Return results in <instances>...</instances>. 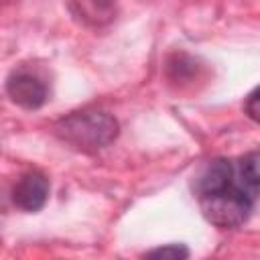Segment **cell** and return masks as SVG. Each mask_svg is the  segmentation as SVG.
<instances>
[{"mask_svg":"<svg viewBox=\"0 0 260 260\" xmlns=\"http://www.w3.org/2000/svg\"><path fill=\"white\" fill-rule=\"evenodd\" d=\"M258 191L260 175L256 150L238 158L209 160L193 183V193L203 217L221 230L240 228L250 219Z\"/></svg>","mask_w":260,"mask_h":260,"instance_id":"obj_1","label":"cell"},{"mask_svg":"<svg viewBox=\"0 0 260 260\" xmlns=\"http://www.w3.org/2000/svg\"><path fill=\"white\" fill-rule=\"evenodd\" d=\"M49 191H51V185H49L47 175L32 169L20 175V179L12 187V203L20 211L37 213L45 207L49 199Z\"/></svg>","mask_w":260,"mask_h":260,"instance_id":"obj_4","label":"cell"},{"mask_svg":"<svg viewBox=\"0 0 260 260\" xmlns=\"http://www.w3.org/2000/svg\"><path fill=\"white\" fill-rule=\"evenodd\" d=\"M53 132L61 142L69 144L71 148L85 154H93L104 150L118 138L120 124L110 112L87 108L71 112L57 120Z\"/></svg>","mask_w":260,"mask_h":260,"instance_id":"obj_2","label":"cell"},{"mask_svg":"<svg viewBox=\"0 0 260 260\" xmlns=\"http://www.w3.org/2000/svg\"><path fill=\"white\" fill-rule=\"evenodd\" d=\"M6 93L22 110H39L49 100L45 79L30 69H14L6 77Z\"/></svg>","mask_w":260,"mask_h":260,"instance_id":"obj_3","label":"cell"},{"mask_svg":"<svg viewBox=\"0 0 260 260\" xmlns=\"http://www.w3.org/2000/svg\"><path fill=\"white\" fill-rule=\"evenodd\" d=\"M69 14L87 28H104L118 16L116 0H67Z\"/></svg>","mask_w":260,"mask_h":260,"instance_id":"obj_5","label":"cell"},{"mask_svg":"<svg viewBox=\"0 0 260 260\" xmlns=\"http://www.w3.org/2000/svg\"><path fill=\"white\" fill-rule=\"evenodd\" d=\"M144 256L148 258H173V260H181L189 256V248L185 244H167V246H158L148 250Z\"/></svg>","mask_w":260,"mask_h":260,"instance_id":"obj_6","label":"cell"},{"mask_svg":"<svg viewBox=\"0 0 260 260\" xmlns=\"http://www.w3.org/2000/svg\"><path fill=\"white\" fill-rule=\"evenodd\" d=\"M244 112L252 122H258V87H254L246 98H244Z\"/></svg>","mask_w":260,"mask_h":260,"instance_id":"obj_7","label":"cell"}]
</instances>
